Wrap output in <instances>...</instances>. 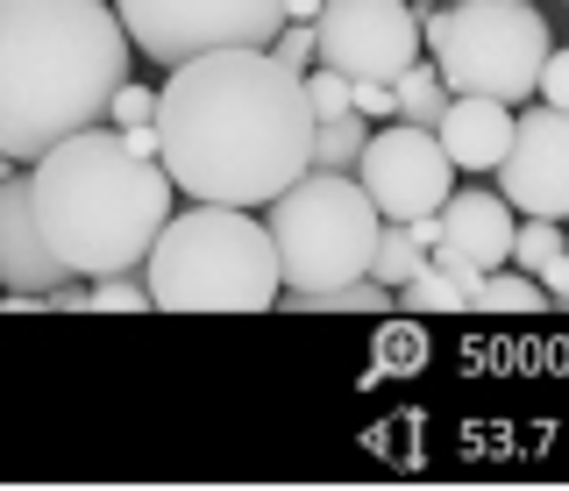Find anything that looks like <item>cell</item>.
Wrapping results in <instances>:
<instances>
[{
    "label": "cell",
    "mask_w": 569,
    "mask_h": 491,
    "mask_svg": "<svg viewBox=\"0 0 569 491\" xmlns=\"http://www.w3.org/2000/svg\"><path fill=\"white\" fill-rule=\"evenodd\" d=\"M313 129L307 72H292L278 50H207L171 64L157 93L164 171L186 200L271 207L313 171Z\"/></svg>",
    "instance_id": "6da1fadb"
},
{
    "label": "cell",
    "mask_w": 569,
    "mask_h": 491,
    "mask_svg": "<svg viewBox=\"0 0 569 491\" xmlns=\"http://www.w3.org/2000/svg\"><path fill=\"white\" fill-rule=\"evenodd\" d=\"M129 58L114 0H0V150L36 164L64 136L100 129Z\"/></svg>",
    "instance_id": "7a4b0ae2"
},
{
    "label": "cell",
    "mask_w": 569,
    "mask_h": 491,
    "mask_svg": "<svg viewBox=\"0 0 569 491\" xmlns=\"http://www.w3.org/2000/svg\"><path fill=\"white\" fill-rule=\"evenodd\" d=\"M171 171L157 157H136L114 129H79L58 150L29 164V200L43 221L50 250L64 271L107 278V271H142L150 242L171 221Z\"/></svg>",
    "instance_id": "3957f363"
},
{
    "label": "cell",
    "mask_w": 569,
    "mask_h": 491,
    "mask_svg": "<svg viewBox=\"0 0 569 491\" xmlns=\"http://www.w3.org/2000/svg\"><path fill=\"white\" fill-rule=\"evenodd\" d=\"M142 278L157 313H271L284 300L271 221H257V207L221 200L178 207L142 257Z\"/></svg>",
    "instance_id": "277c9868"
},
{
    "label": "cell",
    "mask_w": 569,
    "mask_h": 491,
    "mask_svg": "<svg viewBox=\"0 0 569 491\" xmlns=\"http://www.w3.org/2000/svg\"><path fill=\"white\" fill-rule=\"evenodd\" d=\"M420 43L449 93H485L506 108H527L541 93L548 64V22L527 0H449V8H420Z\"/></svg>",
    "instance_id": "5b68a950"
},
{
    "label": "cell",
    "mask_w": 569,
    "mask_h": 491,
    "mask_svg": "<svg viewBox=\"0 0 569 491\" xmlns=\"http://www.w3.org/2000/svg\"><path fill=\"white\" fill-rule=\"evenodd\" d=\"M278 242V264L292 292H320V285H349L370 278V250H378V200L363 192L356 171H307L263 207Z\"/></svg>",
    "instance_id": "8992f818"
},
{
    "label": "cell",
    "mask_w": 569,
    "mask_h": 491,
    "mask_svg": "<svg viewBox=\"0 0 569 491\" xmlns=\"http://www.w3.org/2000/svg\"><path fill=\"white\" fill-rule=\"evenodd\" d=\"M136 58L186 64L207 50H271L284 29V0H114Z\"/></svg>",
    "instance_id": "52a82bcc"
},
{
    "label": "cell",
    "mask_w": 569,
    "mask_h": 491,
    "mask_svg": "<svg viewBox=\"0 0 569 491\" xmlns=\"http://www.w3.org/2000/svg\"><path fill=\"white\" fill-rule=\"evenodd\" d=\"M356 179L363 192L378 200L385 221H420V214H441L456 192V157L441 150L435 129H420V121H385V129H370L363 157H356Z\"/></svg>",
    "instance_id": "ba28073f"
},
{
    "label": "cell",
    "mask_w": 569,
    "mask_h": 491,
    "mask_svg": "<svg viewBox=\"0 0 569 491\" xmlns=\"http://www.w3.org/2000/svg\"><path fill=\"white\" fill-rule=\"evenodd\" d=\"M313 37H320V64H335L349 79H385V86L413 58H427L413 0H328Z\"/></svg>",
    "instance_id": "9c48e42d"
},
{
    "label": "cell",
    "mask_w": 569,
    "mask_h": 491,
    "mask_svg": "<svg viewBox=\"0 0 569 491\" xmlns=\"http://www.w3.org/2000/svg\"><path fill=\"white\" fill-rule=\"evenodd\" d=\"M498 192L520 214L569 221V108H520L512 114V150L498 164Z\"/></svg>",
    "instance_id": "30bf717a"
},
{
    "label": "cell",
    "mask_w": 569,
    "mask_h": 491,
    "mask_svg": "<svg viewBox=\"0 0 569 491\" xmlns=\"http://www.w3.org/2000/svg\"><path fill=\"white\" fill-rule=\"evenodd\" d=\"M0 278L8 292H58L64 285V257L50 250L43 221H36V200H29V171H0Z\"/></svg>",
    "instance_id": "8fae6325"
},
{
    "label": "cell",
    "mask_w": 569,
    "mask_h": 491,
    "mask_svg": "<svg viewBox=\"0 0 569 491\" xmlns=\"http://www.w3.org/2000/svg\"><path fill=\"white\" fill-rule=\"evenodd\" d=\"M441 228H449V236H441L435 264L498 271V264H512V228H520V207H512L506 192H491V186H470V192H449Z\"/></svg>",
    "instance_id": "7c38bea8"
},
{
    "label": "cell",
    "mask_w": 569,
    "mask_h": 491,
    "mask_svg": "<svg viewBox=\"0 0 569 491\" xmlns=\"http://www.w3.org/2000/svg\"><path fill=\"white\" fill-rule=\"evenodd\" d=\"M435 136L456 157V171H498L512 150V108L506 100H485V93H456L449 114L435 121Z\"/></svg>",
    "instance_id": "4fadbf2b"
},
{
    "label": "cell",
    "mask_w": 569,
    "mask_h": 491,
    "mask_svg": "<svg viewBox=\"0 0 569 491\" xmlns=\"http://www.w3.org/2000/svg\"><path fill=\"white\" fill-rule=\"evenodd\" d=\"M477 278H485V271H470V264H435V257H427V271L399 285V307H406V313H462V307H470V285H477Z\"/></svg>",
    "instance_id": "5bb4252c"
},
{
    "label": "cell",
    "mask_w": 569,
    "mask_h": 491,
    "mask_svg": "<svg viewBox=\"0 0 569 491\" xmlns=\"http://www.w3.org/2000/svg\"><path fill=\"white\" fill-rule=\"evenodd\" d=\"M284 307H299V313H391L399 292L378 285V278H349V285H320V292H292V285H284Z\"/></svg>",
    "instance_id": "9a60e30c"
},
{
    "label": "cell",
    "mask_w": 569,
    "mask_h": 491,
    "mask_svg": "<svg viewBox=\"0 0 569 491\" xmlns=\"http://www.w3.org/2000/svg\"><path fill=\"white\" fill-rule=\"evenodd\" d=\"M470 307H485V313H533V307H556V300H548V285L533 271L498 264V271H485L470 285Z\"/></svg>",
    "instance_id": "2e32d148"
},
{
    "label": "cell",
    "mask_w": 569,
    "mask_h": 491,
    "mask_svg": "<svg viewBox=\"0 0 569 491\" xmlns=\"http://www.w3.org/2000/svg\"><path fill=\"white\" fill-rule=\"evenodd\" d=\"M420 271H427V242L413 236V221H385L378 228V250H370V278L399 292L406 278H420Z\"/></svg>",
    "instance_id": "e0dca14e"
},
{
    "label": "cell",
    "mask_w": 569,
    "mask_h": 491,
    "mask_svg": "<svg viewBox=\"0 0 569 491\" xmlns=\"http://www.w3.org/2000/svg\"><path fill=\"white\" fill-rule=\"evenodd\" d=\"M391 93H399V121H420V129H435L441 114H449V86H441V72H435V58H413L399 79H391Z\"/></svg>",
    "instance_id": "ac0fdd59"
},
{
    "label": "cell",
    "mask_w": 569,
    "mask_h": 491,
    "mask_svg": "<svg viewBox=\"0 0 569 491\" xmlns=\"http://www.w3.org/2000/svg\"><path fill=\"white\" fill-rule=\"evenodd\" d=\"M370 143V114H335V121H320L313 129V171H356V157H363Z\"/></svg>",
    "instance_id": "d6986e66"
},
{
    "label": "cell",
    "mask_w": 569,
    "mask_h": 491,
    "mask_svg": "<svg viewBox=\"0 0 569 491\" xmlns=\"http://www.w3.org/2000/svg\"><path fill=\"white\" fill-rule=\"evenodd\" d=\"M556 250H569V228L548 221V214H520V228H512V264H520V271H541Z\"/></svg>",
    "instance_id": "ffe728a7"
},
{
    "label": "cell",
    "mask_w": 569,
    "mask_h": 491,
    "mask_svg": "<svg viewBox=\"0 0 569 491\" xmlns=\"http://www.w3.org/2000/svg\"><path fill=\"white\" fill-rule=\"evenodd\" d=\"M93 307L100 313H142L157 300H150V278L142 271H107V278H93Z\"/></svg>",
    "instance_id": "44dd1931"
},
{
    "label": "cell",
    "mask_w": 569,
    "mask_h": 491,
    "mask_svg": "<svg viewBox=\"0 0 569 491\" xmlns=\"http://www.w3.org/2000/svg\"><path fill=\"white\" fill-rule=\"evenodd\" d=\"M307 100H313V114H320V121H335V114H349V108H356V79H349V72H335V64H313V72H307Z\"/></svg>",
    "instance_id": "7402d4cb"
},
{
    "label": "cell",
    "mask_w": 569,
    "mask_h": 491,
    "mask_svg": "<svg viewBox=\"0 0 569 491\" xmlns=\"http://www.w3.org/2000/svg\"><path fill=\"white\" fill-rule=\"evenodd\" d=\"M271 50H278L284 64H292V72H313V64H320V37H313V22H284Z\"/></svg>",
    "instance_id": "603a6c76"
},
{
    "label": "cell",
    "mask_w": 569,
    "mask_h": 491,
    "mask_svg": "<svg viewBox=\"0 0 569 491\" xmlns=\"http://www.w3.org/2000/svg\"><path fill=\"white\" fill-rule=\"evenodd\" d=\"M114 129H142V121H157V93L150 86H136V79H121V93H114Z\"/></svg>",
    "instance_id": "cb8c5ba5"
},
{
    "label": "cell",
    "mask_w": 569,
    "mask_h": 491,
    "mask_svg": "<svg viewBox=\"0 0 569 491\" xmlns=\"http://www.w3.org/2000/svg\"><path fill=\"white\" fill-rule=\"evenodd\" d=\"M356 114H370V121H399V93H391L385 79H356Z\"/></svg>",
    "instance_id": "d4e9b609"
},
{
    "label": "cell",
    "mask_w": 569,
    "mask_h": 491,
    "mask_svg": "<svg viewBox=\"0 0 569 491\" xmlns=\"http://www.w3.org/2000/svg\"><path fill=\"white\" fill-rule=\"evenodd\" d=\"M541 100H548V108H569V50H548V64H541Z\"/></svg>",
    "instance_id": "484cf974"
},
{
    "label": "cell",
    "mask_w": 569,
    "mask_h": 491,
    "mask_svg": "<svg viewBox=\"0 0 569 491\" xmlns=\"http://www.w3.org/2000/svg\"><path fill=\"white\" fill-rule=\"evenodd\" d=\"M533 278L548 285V300H556V307H569V250H556V257H548V264L533 271Z\"/></svg>",
    "instance_id": "4316f807"
},
{
    "label": "cell",
    "mask_w": 569,
    "mask_h": 491,
    "mask_svg": "<svg viewBox=\"0 0 569 491\" xmlns=\"http://www.w3.org/2000/svg\"><path fill=\"white\" fill-rule=\"evenodd\" d=\"M320 8L328 0H284V22H320Z\"/></svg>",
    "instance_id": "83f0119b"
},
{
    "label": "cell",
    "mask_w": 569,
    "mask_h": 491,
    "mask_svg": "<svg viewBox=\"0 0 569 491\" xmlns=\"http://www.w3.org/2000/svg\"><path fill=\"white\" fill-rule=\"evenodd\" d=\"M413 8H449V0H413Z\"/></svg>",
    "instance_id": "f1b7e54d"
},
{
    "label": "cell",
    "mask_w": 569,
    "mask_h": 491,
    "mask_svg": "<svg viewBox=\"0 0 569 491\" xmlns=\"http://www.w3.org/2000/svg\"><path fill=\"white\" fill-rule=\"evenodd\" d=\"M0 300H8V278H0Z\"/></svg>",
    "instance_id": "f546056e"
},
{
    "label": "cell",
    "mask_w": 569,
    "mask_h": 491,
    "mask_svg": "<svg viewBox=\"0 0 569 491\" xmlns=\"http://www.w3.org/2000/svg\"><path fill=\"white\" fill-rule=\"evenodd\" d=\"M562 8H569V0H562Z\"/></svg>",
    "instance_id": "4dcf8cb0"
}]
</instances>
